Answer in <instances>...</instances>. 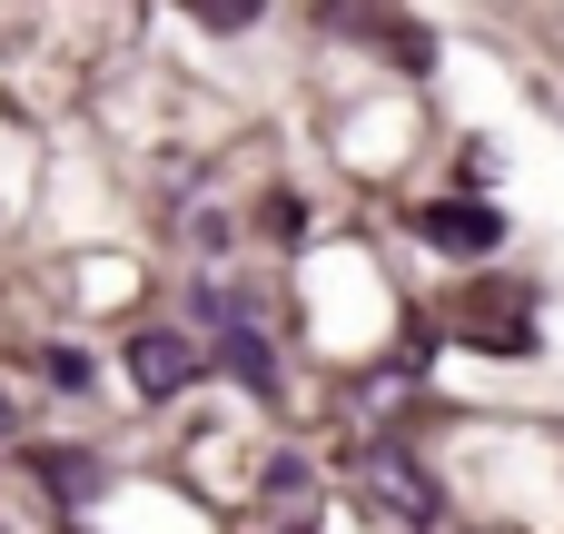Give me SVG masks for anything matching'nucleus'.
<instances>
[{"label": "nucleus", "instance_id": "f257e3e1", "mask_svg": "<svg viewBox=\"0 0 564 534\" xmlns=\"http://www.w3.org/2000/svg\"><path fill=\"white\" fill-rule=\"evenodd\" d=\"M129 377H139V396H188V386H198V337L149 327V337L129 347Z\"/></svg>", "mask_w": 564, "mask_h": 534}, {"label": "nucleus", "instance_id": "f03ea898", "mask_svg": "<svg viewBox=\"0 0 564 534\" xmlns=\"http://www.w3.org/2000/svg\"><path fill=\"white\" fill-rule=\"evenodd\" d=\"M496 238H506V218H496V208H476V198L426 208V248H446V258H496Z\"/></svg>", "mask_w": 564, "mask_h": 534}, {"label": "nucleus", "instance_id": "7ed1b4c3", "mask_svg": "<svg viewBox=\"0 0 564 534\" xmlns=\"http://www.w3.org/2000/svg\"><path fill=\"white\" fill-rule=\"evenodd\" d=\"M40 466H50V486H59V495H99V466H79L69 446H50Z\"/></svg>", "mask_w": 564, "mask_h": 534}, {"label": "nucleus", "instance_id": "20e7f679", "mask_svg": "<svg viewBox=\"0 0 564 534\" xmlns=\"http://www.w3.org/2000/svg\"><path fill=\"white\" fill-rule=\"evenodd\" d=\"M377 486H387V495H397V505H416V515H436V486H426V476H416V466H387V476H377Z\"/></svg>", "mask_w": 564, "mask_h": 534}, {"label": "nucleus", "instance_id": "39448f33", "mask_svg": "<svg viewBox=\"0 0 564 534\" xmlns=\"http://www.w3.org/2000/svg\"><path fill=\"white\" fill-rule=\"evenodd\" d=\"M40 377H50L59 396H79V386H89V357H69V347H50V357H40Z\"/></svg>", "mask_w": 564, "mask_h": 534}, {"label": "nucleus", "instance_id": "423d86ee", "mask_svg": "<svg viewBox=\"0 0 564 534\" xmlns=\"http://www.w3.org/2000/svg\"><path fill=\"white\" fill-rule=\"evenodd\" d=\"M228 367H238V377H268L278 357H268V337H248V327H238V337H228Z\"/></svg>", "mask_w": 564, "mask_h": 534}]
</instances>
